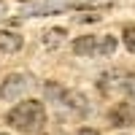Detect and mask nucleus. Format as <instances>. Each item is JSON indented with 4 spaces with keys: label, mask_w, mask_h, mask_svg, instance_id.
<instances>
[{
    "label": "nucleus",
    "mask_w": 135,
    "mask_h": 135,
    "mask_svg": "<svg viewBox=\"0 0 135 135\" xmlns=\"http://www.w3.org/2000/svg\"><path fill=\"white\" fill-rule=\"evenodd\" d=\"M6 122L22 132H38L46 124V108H43L41 100H25V103H19L8 111Z\"/></svg>",
    "instance_id": "f257e3e1"
},
{
    "label": "nucleus",
    "mask_w": 135,
    "mask_h": 135,
    "mask_svg": "<svg viewBox=\"0 0 135 135\" xmlns=\"http://www.w3.org/2000/svg\"><path fill=\"white\" fill-rule=\"evenodd\" d=\"M43 92H46V100H49V103H54L57 108L68 111V114H73V116H86V114H89L86 97H84L81 92H76V89H65V86L57 84V81H46Z\"/></svg>",
    "instance_id": "f03ea898"
},
{
    "label": "nucleus",
    "mask_w": 135,
    "mask_h": 135,
    "mask_svg": "<svg viewBox=\"0 0 135 135\" xmlns=\"http://www.w3.org/2000/svg\"><path fill=\"white\" fill-rule=\"evenodd\" d=\"M68 8H70L68 0H30V3H22V16H51Z\"/></svg>",
    "instance_id": "7ed1b4c3"
},
{
    "label": "nucleus",
    "mask_w": 135,
    "mask_h": 135,
    "mask_svg": "<svg viewBox=\"0 0 135 135\" xmlns=\"http://www.w3.org/2000/svg\"><path fill=\"white\" fill-rule=\"evenodd\" d=\"M27 89H30V78L25 73H11V76L3 78V84H0V97H3L6 103H14Z\"/></svg>",
    "instance_id": "20e7f679"
},
{
    "label": "nucleus",
    "mask_w": 135,
    "mask_h": 135,
    "mask_svg": "<svg viewBox=\"0 0 135 135\" xmlns=\"http://www.w3.org/2000/svg\"><path fill=\"white\" fill-rule=\"evenodd\" d=\"M127 81H130V73H124V70H105L100 76V81H97V89L105 97L108 95H119V92L127 95Z\"/></svg>",
    "instance_id": "39448f33"
},
{
    "label": "nucleus",
    "mask_w": 135,
    "mask_h": 135,
    "mask_svg": "<svg viewBox=\"0 0 135 135\" xmlns=\"http://www.w3.org/2000/svg\"><path fill=\"white\" fill-rule=\"evenodd\" d=\"M108 122H111V127H132L135 124V103H130V100L116 103L108 111Z\"/></svg>",
    "instance_id": "423d86ee"
},
{
    "label": "nucleus",
    "mask_w": 135,
    "mask_h": 135,
    "mask_svg": "<svg viewBox=\"0 0 135 135\" xmlns=\"http://www.w3.org/2000/svg\"><path fill=\"white\" fill-rule=\"evenodd\" d=\"M22 35H16V32L11 30H0V54H16L22 49Z\"/></svg>",
    "instance_id": "0eeeda50"
},
{
    "label": "nucleus",
    "mask_w": 135,
    "mask_h": 135,
    "mask_svg": "<svg viewBox=\"0 0 135 135\" xmlns=\"http://www.w3.org/2000/svg\"><path fill=\"white\" fill-rule=\"evenodd\" d=\"M73 51L81 57H97V35H81L73 41Z\"/></svg>",
    "instance_id": "6e6552de"
},
{
    "label": "nucleus",
    "mask_w": 135,
    "mask_h": 135,
    "mask_svg": "<svg viewBox=\"0 0 135 135\" xmlns=\"http://www.w3.org/2000/svg\"><path fill=\"white\" fill-rule=\"evenodd\" d=\"M65 38H68V30L51 27V30L43 32V46H46V49H57V46H62V43H65Z\"/></svg>",
    "instance_id": "1a4fd4ad"
},
{
    "label": "nucleus",
    "mask_w": 135,
    "mask_h": 135,
    "mask_svg": "<svg viewBox=\"0 0 135 135\" xmlns=\"http://www.w3.org/2000/svg\"><path fill=\"white\" fill-rule=\"evenodd\" d=\"M116 51V38L114 35H97V57H111Z\"/></svg>",
    "instance_id": "9d476101"
},
{
    "label": "nucleus",
    "mask_w": 135,
    "mask_h": 135,
    "mask_svg": "<svg viewBox=\"0 0 135 135\" xmlns=\"http://www.w3.org/2000/svg\"><path fill=\"white\" fill-rule=\"evenodd\" d=\"M114 0H76L70 3V8H108Z\"/></svg>",
    "instance_id": "9b49d317"
},
{
    "label": "nucleus",
    "mask_w": 135,
    "mask_h": 135,
    "mask_svg": "<svg viewBox=\"0 0 135 135\" xmlns=\"http://www.w3.org/2000/svg\"><path fill=\"white\" fill-rule=\"evenodd\" d=\"M122 38H124L127 51H132V54H135V25H127V27H124V32H122Z\"/></svg>",
    "instance_id": "f8f14e48"
},
{
    "label": "nucleus",
    "mask_w": 135,
    "mask_h": 135,
    "mask_svg": "<svg viewBox=\"0 0 135 135\" xmlns=\"http://www.w3.org/2000/svg\"><path fill=\"white\" fill-rule=\"evenodd\" d=\"M76 135H100V132H97L95 127H81V130H78Z\"/></svg>",
    "instance_id": "ddd939ff"
},
{
    "label": "nucleus",
    "mask_w": 135,
    "mask_h": 135,
    "mask_svg": "<svg viewBox=\"0 0 135 135\" xmlns=\"http://www.w3.org/2000/svg\"><path fill=\"white\" fill-rule=\"evenodd\" d=\"M0 16H6V3L0 0Z\"/></svg>",
    "instance_id": "4468645a"
},
{
    "label": "nucleus",
    "mask_w": 135,
    "mask_h": 135,
    "mask_svg": "<svg viewBox=\"0 0 135 135\" xmlns=\"http://www.w3.org/2000/svg\"><path fill=\"white\" fill-rule=\"evenodd\" d=\"M0 135H8V132H0Z\"/></svg>",
    "instance_id": "2eb2a0df"
}]
</instances>
